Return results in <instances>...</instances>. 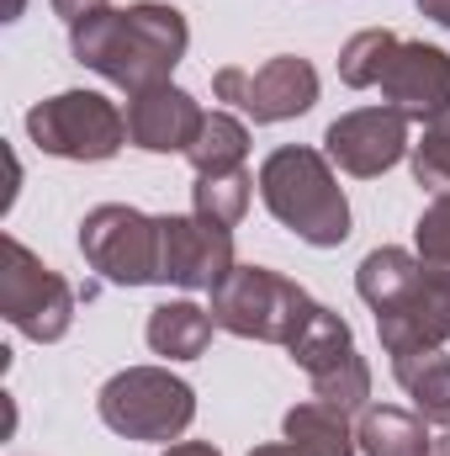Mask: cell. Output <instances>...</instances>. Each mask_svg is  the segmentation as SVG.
<instances>
[{
	"instance_id": "cell-25",
	"label": "cell",
	"mask_w": 450,
	"mask_h": 456,
	"mask_svg": "<svg viewBox=\"0 0 450 456\" xmlns=\"http://www.w3.org/2000/svg\"><path fill=\"white\" fill-rule=\"evenodd\" d=\"M159 456H223V452L207 446V441H175V446H165Z\"/></svg>"
},
{
	"instance_id": "cell-26",
	"label": "cell",
	"mask_w": 450,
	"mask_h": 456,
	"mask_svg": "<svg viewBox=\"0 0 450 456\" xmlns=\"http://www.w3.org/2000/svg\"><path fill=\"white\" fill-rule=\"evenodd\" d=\"M414 5H419L435 27H446V32H450V0H414Z\"/></svg>"
},
{
	"instance_id": "cell-11",
	"label": "cell",
	"mask_w": 450,
	"mask_h": 456,
	"mask_svg": "<svg viewBox=\"0 0 450 456\" xmlns=\"http://www.w3.org/2000/svg\"><path fill=\"white\" fill-rule=\"evenodd\" d=\"M408 149H414V143H408V117L392 112V107L344 112V117H334L329 133H324V154L334 159V170L355 175V181L387 175Z\"/></svg>"
},
{
	"instance_id": "cell-28",
	"label": "cell",
	"mask_w": 450,
	"mask_h": 456,
	"mask_svg": "<svg viewBox=\"0 0 450 456\" xmlns=\"http://www.w3.org/2000/svg\"><path fill=\"white\" fill-rule=\"evenodd\" d=\"M430 456H450V430L440 436V441H435V446H430Z\"/></svg>"
},
{
	"instance_id": "cell-8",
	"label": "cell",
	"mask_w": 450,
	"mask_h": 456,
	"mask_svg": "<svg viewBox=\"0 0 450 456\" xmlns=\"http://www.w3.org/2000/svg\"><path fill=\"white\" fill-rule=\"evenodd\" d=\"M286 355L308 371L318 403H329V409L350 414V419H360V414L371 409V366H366V355L355 350V330L339 319L334 308L318 303L313 324L286 345Z\"/></svg>"
},
{
	"instance_id": "cell-23",
	"label": "cell",
	"mask_w": 450,
	"mask_h": 456,
	"mask_svg": "<svg viewBox=\"0 0 450 456\" xmlns=\"http://www.w3.org/2000/svg\"><path fill=\"white\" fill-rule=\"evenodd\" d=\"M414 255L430 271H446L450 276V197H435L419 213V224H414Z\"/></svg>"
},
{
	"instance_id": "cell-20",
	"label": "cell",
	"mask_w": 450,
	"mask_h": 456,
	"mask_svg": "<svg viewBox=\"0 0 450 456\" xmlns=\"http://www.w3.org/2000/svg\"><path fill=\"white\" fill-rule=\"evenodd\" d=\"M254 175L249 170H233V175H197L191 186V213L207 218L218 228H238L244 213H249V197H254Z\"/></svg>"
},
{
	"instance_id": "cell-7",
	"label": "cell",
	"mask_w": 450,
	"mask_h": 456,
	"mask_svg": "<svg viewBox=\"0 0 450 456\" xmlns=\"http://www.w3.org/2000/svg\"><path fill=\"white\" fill-rule=\"evenodd\" d=\"M0 319L32 345H53L75 324V287L43 265L16 233L0 239Z\"/></svg>"
},
{
	"instance_id": "cell-6",
	"label": "cell",
	"mask_w": 450,
	"mask_h": 456,
	"mask_svg": "<svg viewBox=\"0 0 450 456\" xmlns=\"http://www.w3.org/2000/svg\"><path fill=\"white\" fill-rule=\"evenodd\" d=\"M80 255L112 287H165L159 218L127 202H101L80 218Z\"/></svg>"
},
{
	"instance_id": "cell-19",
	"label": "cell",
	"mask_w": 450,
	"mask_h": 456,
	"mask_svg": "<svg viewBox=\"0 0 450 456\" xmlns=\"http://www.w3.org/2000/svg\"><path fill=\"white\" fill-rule=\"evenodd\" d=\"M186 159H191L197 175H233V170H244V159H249V127L233 112H207L202 117V133L186 149Z\"/></svg>"
},
{
	"instance_id": "cell-3",
	"label": "cell",
	"mask_w": 450,
	"mask_h": 456,
	"mask_svg": "<svg viewBox=\"0 0 450 456\" xmlns=\"http://www.w3.org/2000/svg\"><path fill=\"white\" fill-rule=\"evenodd\" d=\"M213 324L260 345H292L318 314L313 292L270 265H233L213 287Z\"/></svg>"
},
{
	"instance_id": "cell-24",
	"label": "cell",
	"mask_w": 450,
	"mask_h": 456,
	"mask_svg": "<svg viewBox=\"0 0 450 456\" xmlns=\"http://www.w3.org/2000/svg\"><path fill=\"white\" fill-rule=\"evenodd\" d=\"M48 5H53V16H64V21L75 27V21H85L91 11H101L107 0H48Z\"/></svg>"
},
{
	"instance_id": "cell-4",
	"label": "cell",
	"mask_w": 450,
	"mask_h": 456,
	"mask_svg": "<svg viewBox=\"0 0 450 456\" xmlns=\"http://www.w3.org/2000/svg\"><path fill=\"white\" fill-rule=\"evenodd\" d=\"M96 414L122 441L175 446L197 419V387L186 377H175L170 366H127V371L101 382Z\"/></svg>"
},
{
	"instance_id": "cell-5",
	"label": "cell",
	"mask_w": 450,
	"mask_h": 456,
	"mask_svg": "<svg viewBox=\"0 0 450 456\" xmlns=\"http://www.w3.org/2000/svg\"><path fill=\"white\" fill-rule=\"evenodd\" d=\"M27 138L53 159L101 165V159H117L127 143V112L101 91H59L27 107Z\"/></svg>"
},
{
	"instance_id": "cell-29",
	"label": "cell",
	"mask_w": 450,
	"mask_h": 456,
	"mask_svg": "<svg viewBox=\"0 0 450 456\" xmlns=\"http://www.w3.org/2000/svg\"><path fill=\"white\" fill-rule=\"evenodd\" d=\"M21 5H27V0H11V11H5V21H16V16H21Z\"/></svg>"
},
{
	"instance_id": "cell-27",
	"label": "cell",
	"mask_w": 450,
	"mask_h": 456,
	"mask_svg": "<svg viewBox=\"0 0 450 456\" xmlns=\"http://www.w3.org/2000/svg\"><path fill=\"white\" fill-rule=\"evenodd\" d=\"M249 456H308L302 446H292V441H265V446H254Z\"/></svg>"
},
{
	"instance_id": "cell-13",
	"label": "cell",
	"mask_w": 450,
	"mask_h": 456,
	"mask_svg": "<svg viewBox=\"0 0 450 456\" xmlns=\"http://www.w3.org/2000/svg\"><path fill=\"white\" fill-rule=\"evenodd\" d=\"M376 335L387 355H414V350H446L450 340V276L446 271H419V281L376 314Z\"/></svg>"
},
{
	"instance_id": "cell-14",
	"label": "cell",
	"mask_w": 450,
	"mask_h": 456,
	"mask_svg": "<svg viewBox=\"0 0 450 456\" xmlns=\"http://www.w3.org/2000/svg\"><path fill=\"white\" fill-rule=\"evenodd\" d=\"M202 102L191 91L170 86H149L138 96H127V143L143 154H186L191 138L202 133Z\"/></svg>"
},
{
	"instance_id": "cell-16",
	"label": "cell",
	"mask_w": 450,
	"mask_h": 456,
	"mask_svg": "<svg viewBox=\"0 0 450 456\" xmlns=\"http://www.w3.org/2000/svg\"><path fill=\"white\" fill-rule=\"evenodd\" d=\"M355 446L366 456H430L435 436H430V419H419L414 409L371 403L355 419Z\"/></svg>"
},
{
	"instance_id": "cell-1",
	"label": "cell",
	"mask_w": 450,
	"mask_h": 456,
	"mask_svg": "<svg viewBox=\"0 0 450 456\" xmlns=\"http://www.w3.org/2000/svg\"><path fill=\"white\" fill-rule=\"evenodd\" d=\"M191 48V27L175 5L138 0V5H101L69 27L75 64L96 69L117 91L138 96L149 86H170L175 64Z\"/></svg>"
},
{
	"instance_id": "cell-2",
	"label": "cell",
	"mask_w": 450,
	"mask_h": 456,
	"mask_svg": "<svg viewBox=\"0 0 450 456\" xmlns=\"http://www.w3.org/2000/svg\"><path fill=\"white\" fill-rule=\"evenodd\" d=\"M254 181H260V202L270 208V218L292 228L302 244L339 249L350 239V202H344V186L334 175V159L324 149L281 143L265 154Z\"/></svg>"
},
{
	"instance_id": "cell-22",
	"label": "cell",
	"mask_w": 450,
	"mask_h": 456,
	"mask_svg": "<svg viewBox=\"0 0 450 456\" xmlns=\"http://www.w3.org/2000/svg\"><path fill=\"white\" fill-rule=\"evenodd\" d=\"M408 165L419 186H430L435 197H450V117L424 127V138L408 149Z\"/></svg>"
},
{
	"instance_id": "cell-18",
	"label": "cell",
	"mask_w": 450,
	"mask_h": 456,
	"mask_svg": "<svg viewBox=\"0 0 450 456\" xmlns=\"http://www.w3.org/2000/svg\"><path fill=\"white\" fill-rule=\"evenodd\" d=\"M281 430H286L292 446H302L308 456H355L360 452V446H355V425H350V414H339V409L318 403V398L286 409Z\"/></svg>"
},
{
	"instance_id": "cell-21",
	"label": "cell",
	"mask_w": 450,
	"mask_h": 456,
	"mask_svg": "<svg viewBox=\"0 0 450 456\" xmlns=\"http://www.w3.org/2000/svg\"><path fill=\"white\" fill-rule=\"evenodd\" d=\"M398 43H403V37L387 32V27L355 32V37L339 48V80H344L350 91H376L382 75H387V64H392V48H398Z\"/></svg>"
},
{
	"instance_id": "cell-15",
	"label": "cell",
	"mask_w": 450,
	"mask_h": 456,
	"mask_svg": "<svg viewBox=\"0 0 450 456\" xmlns=\"http://www.w3.org/2000/svg\"><path fill=\"white\" fill-rule=\"evenodd\" d=\"M213 330H218V324H213V314H207V308H197V303L175 297V303L149 308L143 340H149L154 355H165V361H197V355H207Z\"/></svg>"
},
{
	"instance_id": "cell-12",
	"label": "cell",
	"mask_w": 450,
	"mask_h": 456,
	"mask_svg": "<svg viewBox=\"0 0 450 456\" xmlns=\"http://www.w3.org/2000/svg\"><path fill=\"white\" fill-rule=\"evenodd\" d=\"M382 102L392 112H403L408 122L430 127V122H446L450 117V53L435 43H414L403 37L392 48V64L382 75Z\"/></svg>"
},
{
	"instance_id": "cell-10",
	"label": "cell",
	"mask_w": 450,
	"mask_h": 456,
	"mask_svg": "<svg viewBox=\"0 0 450 456\" xmlns=\"http://www.w3.org/2000/svg\"><path fill=\"white\" fill-rule=\"evenodd\" d=\"M159 244H165V287L181 292H213L233 260V228H218L197 213H159Z\"/></svg>"
},
{
	"instance_id": "cell-9",
	"label": "cell",
	"mask_w": 450,
	"mask_h": 456,
	"mask_svg": "<svg viewBox=\"0 0 450 456\" xmlns=\"http://www.w3.org/2000/svg\"><path fill=\"white\" fill-rule=\"evenodd\" d=\"M213 96L238 107L249 122H292V117L313 112L318 102V69L297 53H276L260 69H238L223 64L213 75Z\"/></svg>"
},
{
	"instance_id": "cell-17",
	"label": "cell",
	"mask_w": 450,
	"mask_h": 456,
	"mask_svg": "<svg viewBox=\"0 0 450 456\" xmlns=\"http://www.w3.org/2000/svg\"><path fill=\"white\" fill-rule=\"evenodd\" d=\"M392 377L398 387L414 398V414L450 430V355L446 350H414V355H392Z\"/></svg>"
}]
</instances>
